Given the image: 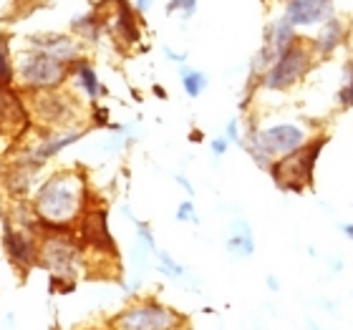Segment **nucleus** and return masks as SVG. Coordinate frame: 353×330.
Returning <instances> with one entry per match:
<instances>
[{"mask_svg": "<svg viewBox=\"0 0 353 330\" xmlns=\"http://www.w3.org/2000/svg\"><path fill=\"white\" fill-rule=\"evenodd\" d=\"M88 182L79 169H59L33 194L38 220L61 229H76L88 209Z\"/></svg>", "mask_w": 353, "mask_h": 330, "instance_id": "nucleus-1", "label": "nucleus"}, {"mask_svg": "<svg viewBox=\"0 0 353 330\" xmlns=\"http://www.w3.org/2000/svg\"><path fill=\"white\" fill-rule=\"evenodd\" d=\"M316 136L318 134L308 124L295 121V118H283V121H272L265 126L250 121V126L245 129L243 149L260 169L270 172L272 164L301 152Z\"/></svg>", "mask_w": 353, "mask_h": 330, "instance_id": "nucleus-2", "label": "nucleus"}, {"mask_svg": "<svg viewBox=\"0 0 353 330\" xmlns=\"http://www.w3.org/2000/svg\"><path fill=\"white\" fill-rule=\"evenodd\" d=\"M109 330H184L187 318L157 298H134L129 305L109 318Z\"/></svg>", "mask_w": 353, "mask_h": 330, "instance_id": "nucleus-3", "label": "nucleus"}, {"mask_svg": "<svg viewBox=\"0 0 353 330\" xmlns=\"http://www.w3.org/2000/svg\"><path fill=\"white\" fill-rule=\"evenodd\" d=\"M38 265L48 270V275L76 282L86 265V247L79 243L74 232H56L41 237V260Z\"/></svg>", "mask_w": 353, "mask_h": 330, "instance_id": "nucleus-4", "label": "nucleus"}, {"mask_svg": "<svg viewBox=\"0 0 353 330\" xmlns=\"http://www.w3.org/2000/svg\"><path fill=\"white\" fill-rule=\"evenodd\" d=\"M328 144V136L325 134H318L316 139L305 144L301 152L280 159L270 167L272 182L278 184L280 192H295V194H303L313 184V174H316V164L318 156L323 152V147Z\"/></svg>", "mask_w": 353, "mask_h": 330, "instance_id": "nucleus-5", "label": "nucleus"}, {"mask_svg": "<svg viewBox=\"0 0 353 330\" xmlns=\"http://www.w3.org/2000/svg\"><path fill=\"white\" fill-rule=\"evenodd\" d=\"M313 63H316V53L310 48V41L301 38L298 43L290 45V48L265 71L258 88L270 91V94H285V91L298 86V83L313 71Z\"/></svg>", "mask_w": 353, "mask_h": 330, "instance_id": "nucleus-6", "label": "nucleus"}, {"mask_svg": "<svg viewBox=\"0 0 353 330\" xmlns=\"http://www.w3.org/2000/svg\"><path fill=\"white\" fill-rule=\"evenodd\" d=\"M15 79L23 91L36 94V91H56L68 81V66L61 61L46 56L38 51H23L18 66H15Z\"/></svg>", "mask_w": 353, "mask_h": 330, "instance_id": "nucleus-7", "label": "nucleus"}, {"mask_svg": "<svg viewBox=\"0 0 353 330\" xmlns=\"http://www.w3.org/2000/svg\"><path fill=\"white\" fill-rule=\"evenodd\" d=\"M28 106L38 124L48 126V129H71L79 118V111H81L74 96L61 91V88L28 94Z\"/></svg>", "mask_w": 353, "mask_h": 330, "instance_id": "nucleus-8", "label": "nucleus"}, {"mask_svg": "<svg viewBox=\"0 0 353 330\" xmlns=\"http://www.w3.org/2000/svg\"><path fill=\"white\" fill-rule=\"evenodd\" d=\"M3 249H6V257L10 260L18 272H26L38 267V260H41V235L38 232H30V229L15 227L13 222L3 214Z\"/></svg>", "mask_w": 353, "mask_h": 330, "instance_id": "nucleus-9", "label": "nucleus"}, {"mask_svg": "<svg viewBox=\"0 0 353 330\" xmlns=\"http://www.w3.org/2000/svg\"><path fill=\"white\" fill-rule=\"evenodd\" d=\"M83 136H86V129H81V126H71V129H46V132H41V136H38V141L33 147L21 149L18 162H26V164H30V167L41 169L48 159L61 154L63 149H68L71 144H76V141H81Z\"/></svg>", "mask_w": 353, "mask_h": 330, "instance_id": "nucleus-10", "label": "nucleus"}, {"mask_svg": "<svg viewBox=\"0 0 353 330\" xmlns=\"http://www.w3.org/2000/svg\"><path fill=\"white\" fill-rule=\"evenodd\" d=\"M79 240L83 247L94 249L99 255L117 257V245L109 232V214L103 207H88L79 222Z\"/></svg>", "mask_w": 353, "mask_h": 330, "instance_id": "nucleus-11", "label": "nucleus"}, {"mask_svg": "<svg viewBox=\"0 0 353 330\" xmlns=\"http://www.w3.org/2000/svg\"><path fill=\"white\" fill-rule=\"evenodd\" d=\"M109 3L111 8H96V10L103 13L106 30L117 38V43L121 48H132V45L139 43L141 38L139 23H137V10L126 0H109Z\"/></svg>", "mask_w": 353, "mask_h": 330, "instance_id": "nucleus-12", "label": "nucleus"}, {"mask_svg": "<svg viewBox=\"0 0 353 330\" xmlns=\"http://www.w3.org/2000/svg\"><path fill=\"white\" fill-rule=\"evenodd\" d=\"M336 15V0H285V18L293 28L323 25Z\"/></svg>", "mask_w": 353, "mask_h": 330, "instance_id": "nucleus-13", "label": "nucleus"}, {"mask_svg": "<svg viewBox=\"0 0 353 330\" xmlns=\"http://www.w3.org/2000/svg\"><path fill=\"white\" fill-rule=\"evenodd\" d=\"M28 48L46 53V56H51V59L61 61L66 66L83 59L81 43L68 33H33V36H28Z\"/></svg>", "mask_w": 353, "mask_h": 330, "instance_id": "nucleus-14", "label": "nucleus"}, {"mask_svg": "<svg viewBox=\"0 0 353 330\" xmlns=\"http://www.w3.org/2000/svg\"><path fill=\"white\" fill-rule=\"evenodd\" d=\"M346 38H348V23L343 21V18H336V15H333L331 21L321 25L316 38L310 41V48L316 53V59H331L333 53L346 43Z\"/></svg>", "mask_w": 353, "mask_h": 330, "instance_id": "nucleus-15", "label": "nucleus"}, {"mask_svg": "<svg viewBox=\"0 0 353 330\" xmlns=\"http://www.w3.org/2000/svg\"><path fill=\"white\" fill-rule=\"evenodd\" d=\"M225 247H228L230 257H235V260H250L255 255V235H252L250 222H232L228 229V237H225Z\"/></svg>", "mask_w": 353, "mask_h": 330, "instance_id": "nucleus-16", "label": "nucleus"}, {"mask_svg": "<svg viewBox=\"0 0 353 330\" xmlns=\"http://www.w3.org/2000/svg\"><path fill=\"white\" fill-rule=\"evenodd\" d=\"M68 79H74L76 88H79L91 103L103 94L101 83H99V76H96L94 66H91L86 59H79V61H74V63H68Z\"/></svg>", "mask_w": 353, "mask_h": 330, "instance_id": "nucleus-17", "label": "nucleus"}, {"mask_svg": "<svg viewBox=\"0 0 353 330\" xmlns=\"http://www.w3.org/2000/svg\"><path fill=\"white\" fill-rule=\"evenodd\" d=\"M36 176H38V167H30V164L15 159L13 167L8 169L6 176H3V182H6L8 192H10L13 197H28L30 189H33Z\"/></svg>", "mask_w": 353, "mask_h": 330, "instance_id": "nucleus-18", "label": "nucleus"}, {"mask_svg": "<svg viewBox=\"0 0 353 330\" xmlns=\"http://www.w3.org/2000/svg\"><path fill=\"white\" fill-rule=\"evenodd\" d=\"M71 30H74L76 38H83V41H99L101 33L106 30V21L99 10H88V13L79 15L71 21Z\"/></svg>", "mask_w": 353, "mask_h": 330, "instance_id": "nucleus-19", "label": "nucleus"}, {"mask_svg": "<svg viewBox=\"0 0 353 330\" xmlns=\"http://www.w3.org/2000/svg\"><path fill=\"white\" fill-rule=\"evenodd\" d=\"M179 81H182L184 94L190 96V99H199L202 91L210 86V76H207L205 71H197V68L182 63V66H179Z\"/></svg>", "mask_w": 353, "mask_h": 330, "instance_id": "nucleus-20", "label": "nucleus"}, {"mask_svg": "<svg viewBox=\"0 0 353 330\" xmlns=\"http://www.w3.org/2000/svg\"><path fill=\"white\" fill-rule=\"evenodd\" d=\"M154 257H157V270L162 272L164 278L174 280V282H190V270L184 265L176 262L167 249H157Z\"/></svg>", "mask_w": 353, "mask_h": 330, "instance_id": "nucleus-21", "label": "nucleus"}, {"mask_svg": "<svg viewBox=\"0 0 353 330\" xmlns=\"http://www.w3.org/2000/svg\"><path fill=\"white\" fill-rule=\"evenodd\" d=\"M336 99H339L341 109H353V59L343 68V83H341Z\"/></svg>", "mask_w": 353, "mask_h": 330, "instance_id": "nucleus-22", "label": "nucleus"}, {"mask_svg": "<svg viewBox=\"0 0 353 330\" xmlns=\"http://www.w3.org/2000/svg\"><path fill=\"white\" fill-rule=\"evenodd\" d=\"M15 81V66L10 61V51H8V41L0 36V86H10Z\"/></svg>", "mask_w": 353, "mask_h": 330, "instance_id": "nucleus-23", "label": "nucleus"}, {"mask_svg": "<svg viewBox=\"0 0 353 330\" xmlns=\"http://www.w3.org/2000/svg\"><path fill=\"white\" fill-rule=\"evenodd\" d=\"M176 222H184V225H199V214L194 209V202L192 199H184L176 207Z\"/></svg>", "mask_w": 353, "mask_h": 330, "instance_id": "nucleus-24", "label": "nucleus"}, {"mask_svg": "<svg viewBox=\"0 0 353 330\" xmlns=\"http://www.w3.org/2000/svg\"><path fill=\"white\" fill-rule=\"evenodd\" d=\"M243 136H245V132H240V118L232 116L228 124H225V139H228L230 144H235V147H243Z\"/></svg>", "mask_w": 353, "mask_h": 330, "instance_id": "nucleus-25", "label": "nucleus"}, {"mask_svg": "<svg viewBox=\"0 0 353 330\" xmlns=\"http://www.w3.org/2000/svg\"><path fill=\"white\" fill-rule=\"evenodd\" d=\"M174 10H182L184 18H192L194 10H197V0H170L167 3V13H174Z\"/></svg>", "mask_w": 353, "mask_h": 330, "instance_id": "nucleus-26", "label": "nucleus"}, {"mask_svg": "<svg viewBox=\"0 0 353 330\" xmlns=\"http://www.w3.org/2000/svg\"><path fill=\"white\" fill-rule=\"evenodd\" d=\"M232 147L228 139H225V134H220V136H214L212 141H210V152H212L214 159H222V156L228 154V149Z\"/></svg>", "mask_w": 353, "mask_h": 330, "instance_id": "nucleus-27", "label": "nucleus"}, {"mask_svg": "<svg viewBox=\"0 0 353 330\" xmlns=\"http://www.w3.org/2000/svg\"><path fill=\"white\" fill-rule=\"evenodd\" d=\"M91 121H94L96 126H111L109 124V116L103 114V109H94V111H91Z\"/></svg>", "mask_w": 353, "mask_h": 330, "instance_id": "nucleus-28", "label": "nucleus"}, {"mask_svg": "<svg viewBox=\"0 0 353 330\" xmlns=\"http://www.w3.org/2000/svg\"><path fill=\"white\" fill-rule=\"evenodd\" d=\"M265 287L270 290V293H280V280H278V275H265Z\"/></svg>", "mask_w": 353, "mask_h": 330, "instance_id": "nucleus-29", "label": "nucleus"}, {"mask_svg": "<svg viewBox=\"0 0 353 330\" xmlns=\"http://www.w3.org/2000/svg\"><path fill=\"white\" fill-rule=\"evenodd\" d=\"M174 182L179 184V187H182V189L187 192V194H194V187H192V182L184 174H174Z\"/></svg>", "mask_w": 353, "mask_h": 330, "instance_id": "nucleus-30", "label": "nucleus"}, {"mask_svg": "<svg viewBox=\"0 0 353 330\" xmlns=\"http://www.w3.org/2000/svg\"><path fill=\"white\" fill-rule=\"evenodd\" d=\"M164 56L170 61H174V63H184L187 61V53H174L172 48H164Z\"/></svg>", "mask_w": 353, "mask_h": 330, "instance_id": "nucleus-31", "label": "nucleus"}, {"mask_svg": "<svg viewBox=\"0 0 353 330\" xmlns=\"http://www.w3.org/2000/svg\"><path fill=\"white\" fill-rule=\"evenodd\" d=\"M152 6H154V0H137V3H134V10L144 15Z\"/></svg>", "mask_w": 353, "mask_h": 330, "instance_id": "nucleus-32", "label": "nucleus"}, {"mask_svg": "<svg viewBox=\"0 0 353 330\" xmlns=\"http://www.w3.org/2000/svg\"><path fill=\"white\" fill-rule=\"evenodd\" d=\"M341 232H343V237H346L348 243H353V222H343V225H341Z\"/></svg>", "mask_w": 353, "mask_h": 330, "instance_id": "nucleus-33", "label": "nucleus"}, {"mask_svg": "<svg viewBox=\"0 0 353 330\" xmlns=\"http://www.w3.org/2000/svg\"><path fill=\"white\" fill-rule=\"evenodd\" d=\"M316 305H321V308H325V310H331V313H336V310H339V302H331V300H318Z\"/></svg>", "mask_w": 353, "mask_h": 330, "instance_id": "nucleus-34", "label": "nucleus"}, {"mask_svg": "<svg viewBox=\"0 0 353 330\" xmlns=\"http://www.w3.org/2000/svg\"><path fill=\"white\" fill-rule=\"evenodd\" d=\"M305 330H325L323 325H318L313 318H305Z\"/></svg>", "mask_w": 353, "mask_h": 330, "instance_id": "nucleus-35", "label": "nucleus"}, {"mask_svg": "<svg viewBox=\"0 0 353 330\" xmlns=\"http://www.w3.org/2000/svg\"><path fill=\"white\" fill-rule=\"evenodd\" d=\"M328 265H331V270H333V272H341V270H343V260H341V257H336V260H331V262H328Z\"/></svg>", "mask_w": 353, "mask_h": 330, "instance_id": "nucleus-36", "label": "nucleus"}, {"mask_svg": "<svg viewBox=\"0 0 353 330\" xmlns=\"http://www.w3.org/2000/svg\"><path fill=\"white\" fill-rule=\"evenodd\" d=\"M0 134H3V126H0Z\"/></svg>", "mask_w": 353, "mask_h": 330, "instance_id": "nucleus-37", "label": "nucleus"}]
</instances>
